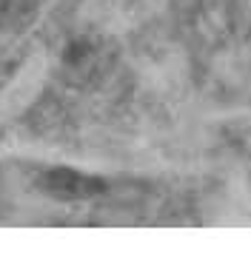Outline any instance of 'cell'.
Masks as SVG:
<instances>
[{"label":"cell","mask_w":251,"mask_h":262,"mask_svg":"<svg viewBox=\"0 0 251 262\" xmlns=\"http://www.w3.org/2000/svg\"><path fill=\"white\" fill-rule=\"evenodd\" d=\"M40 188L54 200H92L109 191V183L74 168H49L40 177Z\"/></svg>","instance_id":"1"},{"label":"cell","mask_w":251,"mask_h":262,"mask_svg":"<svg viewBox=\"0 0 251 262\" xmlns=\"http://www.w3.org/2000/svg\"><path fill=\"white\" fill-rule=\"evenodd\" d=\"M32 6L34 0H0V26L17 23V17H26Z\"/></svg>","instance_id":"2"}]
</instances>
